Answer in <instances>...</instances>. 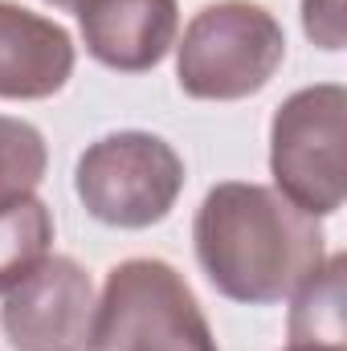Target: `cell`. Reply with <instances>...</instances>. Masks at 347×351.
I'll return each mask as SVG.
<instances>
[{
  "instance_id": "9c48e42d",
  "label": "cell",
  "mask_w": 347,
  "mask_h": 351,
  "mask_svg": "<svg viewBox=\"0 0 347 351\" xmlns=\"http://www.w3.org/2000/svg\"><path fill=\"white\" fill-rule=\"evenodd\" d=\"M344 254L323 258V265L290 294V343L302 348H335L344 351L347 323H344V282H347Z\"/></svg>"
},
{
  "instance_id": "5bb4252c",
  "label": "cell",
  "mask_w": 347,
  "mask_h": 351,
  "mask_svg": "<svg viewBox=\"0 0 347 351\" xmlns=\"http://www.w3.org/2000/svg\"><path fill=\"white\" fill-rule=\"evenodd\" d=\"M286 351H335V348H302V343H290Z\"/></svg>"
},
{
  "instance_id": "5b68a950",
  "label": "cell",
  "mask_w": 347,
  "mask_h": 351,
  "mask_svg": "<svg viewBox=\"0 0 347 351\" xmlns=\"http://www.w3.org/2000/svg\"><path fill=\"white\" fill-rule=\"evenodd\" d=\"M347 90L339 82L294 90L270 123V176L274 188L311 217L339 213L347 192L344 168Z\"/></svg>"
},
{
  "instance_id": "52a82bcc",
  "label": "cell",
  "mask_w": 347,
  "mask_h": 351,
  "mask_svg": "<svg viewBox=\"0 0 347 351\" xmlns=\"http://www.w3.org/2000/svg\"><path fill=\"white\" fill-rule=\"evenodd\" d=\"M78 29L86 53L119 74L156 70L180 33L176 0H82Z\"/></svg>"
},
{
  "instance_id": "3957f363",
  "label": "cell",
  "mask_w": 347,
  "mask_h": 351,
  "mask_svg": "<svg viewBox=\"0 0 347 351\" xmlns=\"http://www.w3.org/2000/svg\"><path fill=\"white\" fill-rule=\"evenodd\" d=\"M286 58V33L254 0L204 4L176 45V78L188 98L237 102L270 86Z\"/></svg>"
},
{
  "instance_id": "7c38bea8",
  "label": "cell",
  "mask_w": 347,
  "mask_h": 351,
  "mask_svg": "<svg viewBox=\"0 0 347 351\" xmlns=\"http://www.w3.org/2000/svg\"><path fill=\"white\" fill-rule=\"evenodd\" d=\"M302 29L323 49H344V0H302Z\"/></svg>"
},
{
  "instance_id": "7a4b0ae2",
  "label": "cell",
  "mask_w": 347,
  "mask_h": 351,
  "mask_svg": "<svg viewBox=\"0 0 347 351\" xmlns=\"http://www.w3.org/2000/svg\"><path fill=\"white\" fill-rule=\"evenodd\" d=\"M90 351H221L176 265L127 258L110 265L94 302Z\"/></svg>"
},
{
  "instance_id": "4fadbf2b",
  "label": "cell",
  "mask_w": 347,
  "mask_h": 351,
  "mask_svg": "<svg viewBox=\"0 0 347 351\" xmlns=\"http://www.w3.org/2000/svg\"><path fill=\"white\" fill-rule=\"evenodd\" d=\"M45 4H53V8H70V12H78V4H82V0H45Z\"/></svg>"
},
{
  "instance_id": "277c9868",
  "label": "cell",
  "mask_w": 347,
  "mask_h": 351,
  "mask_svg": "<svg viewBox=\"0 0 347 351\" xmlns=\"http://www.w3.org/2000/svg\"><path fill=\"white\" fill-rule=\"evenodd\" d=\"M74 192L110 229H152L184 192V160L152 131H110L82 152Z\"/></svg>"
},
{
  "instance_id": "ba28073f",
  "label": "cell",
  "mask_w": 347,
  "mask_h": 351,
  "mask_svg": "<svg viewBox=\"0 0 347 351\" xmlns=\"http://www.w3.org/2000/svg\"><path fill=\"white\" fill-rule=\"evenodd\" d=\"M74 74V41L70 33L29 12L25 4L0 0V98L37 102L53 98Z\"/></svg>"
},
{
  "instance_id": "8fae6325",
  "label": "cell",
  "mask_w": 347,
  "mask_h": 351,
  "mask_svg": "<svg viewBox=\"0 0 347 351\" xmlns=\"http://www.w3.org/2000/svg\"><path fill=\"white\" fill-rule=\"evenodd\" d=\"M45 168H49V152L41 131L25 119L0 114V204L29 196L45 180Z\"/></svg>"
},
{
  "instance_id": "30bf717a",
  "label": "cell",
  "mask_w": 347,
  "mask_h": 351,
  "mask_svg": "<svg viewBox=\"0 0 347 351\" xmlns=\"http://www.w3.org/2000/svg\"><path fill=\"white\" fill-rule=\"evenodd\" d=\"M49 241H53V213L45 200L16 196L0 204V290L16 286L29 269L49 258Z\"/></svg>"
},
{
  "instance_id": "6da1fadb",
  "label": "cell",
  "mask_w": 347,
  "mask_h": 351,
  "mask_svg": "<svg viewBox=\"0 0 347 351\" xmlns=\"http://www.w3.org/2000/svg\"><path fill=\"white\" fill-rule=\"evenodd\" d=\"M192 245L217 294L270 306L290 298L323 265V225L278 188L225 180L200 200Z\"/></svg>"
},
{
  "instance_id": "8992f818",
  "label": "cell",
  "mask_w": 347,
  "mask_h": 351,
  "mask_svg": "<svg viewBox=\"0 0 347 351\" xmlns=\"http://www.w3.org/2000/svg\"><path fill=\"white\" fill-rule=\"evenodd\" d=\"M0 327L12 351H90L94 282L74 258H45L4 290Z\"/></svg>"
}]
</instances>
